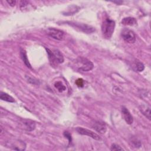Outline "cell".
I'll return each mask as SVG.
<instances>
[{"label": "cell", "mask_w": 151, "mask_h": 151, "mask_svg": "<svg viewBox=\"0 0 151 151\" xmlns=\"http://www.w3.org/2000/svg\"><path fill=\"white\" fill-rule=\"evenodd\" d=\"M115 22L109 18H105L101 24V32L104 38H110L114 32Z\"/></svg>", "instance_id": "1"}, {"label": "cell", "mask_w": 151, "mask_h": 151, "mask_svg": "<svg viewBox=\"0 0 151 151\" xmlns=\"http://www.w3.org/2000/svg\"><path fill=\"white\" fill-rule=\"evenodd\" d=\"M76 68L80 71H88L91 70L94 65L91 61L86 58L79 57L74 62Z\"/></svg>", "instance_id": "2"}, {"label": "cell", "mask_w": 151, "mask_h": 151, "mask_svg": "<svg viewBox=\"0 0 151 151\" xmlns=\"http://www.w3.org/2000/svg\"><path fill=\"white\" fill-rule=\"evenodd\" d=\"M48 58L50 61V63H52V64H60L63 63L64 61V57L62 54V53L58 50H54L52 51H51L48 48H46Z\"/></svg>", "instance_id": "3"}, {"label": "cell", "mask_w": 151, "mask_h": 151, "mask_svg": "<svg viewBox=\"0 0 151 151\" xmlns=\"http://www.w3.org/2000/svg\"><path fill=\"white\" fill-rule=\"evenodd\" d=\"M67 24L70 25V26L76 28L77 29H78L79 30L87 34H90L95 31V28L93 27L83 24V23H80V22H66Z\"/></svg>", "instance_id": "4"}, {"label": "cell", "mask_w": 151, "mask_h": 151, "mask_svg": "<svg viewBox=\"0 0 151 151\" xmlns=\"http://www.w3.org/2000/svg\"><path fill=\"white\" fill-rule=\"evenodd\" d=\"M121 35L123 40L128 43H134L136 41V37L134 32L128 28H124L122 31Z\"/></svg>", "instance_id": "5"}, {"label": "cell", "mask_w": 151, "mask_h": 151, "mask_svg": "<svg viewBox=\"0 0 151 151\" xmlns=\"http://www.w3.org/2000/svg\"><path fill=\"white\" fill-rule=\"evenodd\" d=\"M47 34L51 37L57 40H61L64 38V33L63 31L54 28H48L47 29Z\"/></svg>", "instance_id": "6"}, {"label": "cell", "mask_w": 151, "mask_h": 151, "mask_svg": "<svg viewBox=\"0 0 151 151\" xmlns=\"http://www.w3.org/2000/svg\"><path fill=\"white\" fill-rule=\"evenodd\" d=\"M19 124L22 129L29 132L32 131L35 127V122L29 119H21L19 121Z\"/></svg>", "instance_id": "7"}, {"label": "cell", "mask_w": 151, "mask_h": 151, "mask_svg": "<svg viewBox=\"0 0 151 151\" xmlns=\"http://www.w3.org/2000/svg\"><path fill=\"white\" fill-rule=\"evenodd\" d=\"M76 130L80 134L86 135V136H89L95 140H100V136L97 134H96V133L92 132L91 130H88L87 129H84V128H83L81 127H77L76 128Z\"/></svg>", "instance_id": "8"}, {"label": "cell", "mask_w": 151, "mask_h": 151, "mask_svg": "<svg viewBox=\"0 0 151 151\" xmlns=\"http://www.w3.org/2000/svg\"><path fill=\"white\" fill-rule=\"evenodd\" d=\"M122 112L123 113L124 119L125 121L126 122V123L129 124H132L133 122V117L131 115L130 113L128 110V109L126 107L123 106L122 107Z\"/></svg>", "instance_id": "9"}, {"label": "cell", "mask_w": 151, "mask_h": 151, "mask_svg": "<svg viewBox=\"0 0 151 151\" xmlns=\"http://www.w3.org/2000/svg\"><path fill=\"white\" fill-rule=\"evenodd\" d=\"M10 147L12 148L13 150H24L25 149V144L24 142L20 141V140H17L13 142L10 145Z\"/></svg>", "instance_id": "10"}, {"label": "cell", "mask_w": 151, "mask_h": 151, "mask_svg": "<svg viewBox=\"0 0 151 151\" xmlns=\"http://www.w3.org/2000/svg\"><path fill=\"white\" fill-rule=\"evenodd\" d=\"M93 128L99 133L101 134H103L106 132V124L100 121H97L94 123L93 125Z\"/></svg>", "instance_id": "11"}, {"label": "cell", "mask_w": 151, "mask_h": 151, "mask_svg": "<svg viewBox=\"0 0 151 151\" xmlns=\"http://www.w3.org/2000/svg\"><path fill=\"white\" fill-rule=\"evenodd\" d=\"M20 55H21V57L22 61H24V64H25V65L27 67H28L29 68H31V64H30V63L28 61L26 51L24 49H23L22 48H20Z\"/></svg>", "instance_id": "12"}, {"label": "cell", "mask_w": 151, "mask_h": 151, "mask_svg": "<svg viewBox=\"0 0 151 151\" xmlns=\"http://www.w3.org/2000/svg\"><path fill=\"white\" fill-rule=\"evenodd\" d=\"M141 112L149 120L150 119V108L147 105H141L139 107Z\"/></svg>", "instance_id": "13"}, {"label": "cell", "mask_w": 151, "mask_h": 151, "mask_svg": "<svg viewBox=\"0 0 151 151\" xmlns=\"http://www.w3.org/2000/svg\"><path fill=\"white\" fill-rule=\"evenodd\" d=\"M137 21L135 18L132 17H126L124 18L122 21V24L125 25L132 26L136 24Z\"/></svg>", "instance_id": "14"}, {"label": "cell", "mask_w": 151, "mask_h": 151, "mask_svg": "<svg viewBox=\"0 0 151 151\" xmlns=\"http://www.w3.org/2000/svg\"><path fill=\"white\" fill-rule=\"evenodd\" d=\"M0 98H1V100L6 101H8V102L13 103V102L15 101L14 99L12 96H11L10 95H9L7 93H4V92H1Z\"/></svg>", "instance_id": "15"}, {"label": "cell", "mask_w": 151, "mask_h": 151, "mask_svg": "<svg viewBox=\"0 0 151 151\" xmlns=\"http://www.w3.org/2000/svg\"><path fill=\"white\" fill-rule=\"evenodd\" d=\"M134 65L136 70H137V71H142L145 68L144 64L139 61H135Z\"/></svg>", "instance_id": "16"}, {"label": "cell", "mask_w": 151, "mask_h": 151, "mask_svg": "<svg viewBox=\"0 0 151 151\" xmlns=\"http://www.w3.org/2000/svg\"><path fill=\"white\" fill-rule=\"evenodd\" d=\"M54 86H55V87L57 88L60 92H62L65 90L66 89V87L63 84V83L61 81H57V83H55Z\"/></svg>", "instance_id": "17"}, {"label": "cell", "mask_w": 151, "mask_h": 151, "mask_svg": "<svg viewBox=\"0 0 151 151\" xmlns=\"http://www.w3.org/2000/svg\"><path fill=\"white\" fill-rule=\"evenodd\" d=\"M130 143H132V145L134 147H140L141 146L140 141L136 138L132 139V140H130Z\"/></svg>", "instance_id": "18"}, {"label": "cell", "mask_w": 151, "mask_h": 151, "mask_svg": "<svg viewBox=\"0 0 151 151\" xmlns=\"http://www.w3.org/2000/svg\"><path fill=\"white\" fill-rule=\"evenodd\" d=\"M27 78L28 82H29V83H31V84H38L40 83L39 81L37 79H35L34 78L27 77Z\"/></svg>", "instance_id": "19"}, {"label": "cell", "mask_w": 151, "mask_h": 151, "mask_svg": "<svg viewBox=\"0 0 151 151\" xmlns=\"http://www.w3.org/2000/svg\"><path fill=\"white\" fill-rule=\"evenodd\" d=\"M111 150H123V148H122L120 146L116 144H113L111 146Z\"/></svg>", "instance_id": "20"}, {"label": "cell", "mask_w": 151, "mask_h": 151, "mask_svg": "<svg viewBox=\"0 0 151 151\" xmlns=\"http://www.w3.org/2000/svg\"><path fill=\"white\" fill-rule=\"evenodd\" d=\"M76 83L77 84V86L78 87H83L84 86V81L82 78H78L76 80Z\"/></svg>", "instance_id": "21"}, {"label": "cell", "mask_w": 151, "mask_h": 151, "mask_svg": "<svg viewBox=\"0 0 151 151\" xmlns=\"http://www.w3.org/2000/svg\"><path fill=\"white\" fill-rule=\"evenodd\" d=\"M64 136L67 138L68 139V141H69V143H70L71 142V140H72V139H71V136L70 134V133L68 132H64Z\"/></svg>", "instance_id": "22"}, {"label": "cell", "mask_w": 151, "mask_h": 151, "mask_svg": "<svg viewBox=\"0 0 151 151\" xmlns=\"http://www.w3.org/2000/svg\"><path fill=\"white\" fill-rule=\"evenodd\" d=\"M7 2L12 6H14L16 4V1H13V0H9V1H7Z\"/></svg>", "instance_id": "23"}, {"label": "cell", "mask_w": 151, "mask_h": 151, "mask_svg": "<svg viewBox=\"0 0 151 151\" xmlns=\"http://www.w3.org/2000/svg\"><path fill=\"white\" fill-rule=\"evenodd\" d=\"M113 2L116 3V4H118V5H120L122 3H123V1H113Z\"/></svg>", "instance_id": "24"}]
</instances>
